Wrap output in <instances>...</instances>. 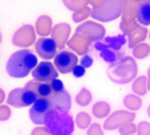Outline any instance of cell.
Wrapping results in <instances>:
<instances>
[{"label": "cell", "mask_w": 150, "mask_h": 135, "mask_svg": "<svg viewBox=\"0 0 150 135\" xmlns=\"http://www.w3.org/2000/svg\"><path fill=\"white\" fill-rule=\"evenodd\" d=\"M124 103L125 106L127 107V109H130V110H138L139 107H141V98L137 96H133V94H130V96H126L124 99Z\"/></svg>", "instance_id": "obj_25"}, {"label": "cell", "mask_w": 150, "mask_h": 135, "mask_svg": "<svg viewBox=\"0 0 150 135\" xmlns=\"http://www.w3.org/2000/svg\"><path fill=\"white\" fill-rule=\"evenodd\" d=\"M39 65L37 57L28 49L15 52L7 62V73L13 78H24Z\"/></svg>", "instance_id": "obj_1"}, {"label": "cell", "mask_w": 150, "mask_h": 135, "mask_svg": "<svg viewBox=\"0 0 150 135\" xmlns=\"http://www.w3.org/2000/svg\"><path fill=\"white\" fill-rule=\"evenodd\" d=\"M91 123V117L86 112H80L79 115L76 117V124L80 129H86Z\"/></svg>", "instance_id": "obj_30"}, {"label": "cell", "mask_w": 150, "mask_h": 135, "mask_svg": "<svg viewBox=\"0 0 150 135\" xmlns=\"http://www.w3.org/2000/svg\"><path fill=\"white\" fill-rule=\"evenodd\" d=\"M92 110H93V114L97 118H105L110 111V106L106 102H97Z\"/></svg>", "instance_id": "obj_23"}, {"label": "cell", "mask_w": 150, "mask_h": 135, "mask_svg": "<svg viewBox=\"0 0 150 135\" xmlns=\"http://www.w3.org/2000/svg\"><path fill=\"white\" fill-rule=\"evenodd\" d=\"M24 87L29 89L31 91H33L36 94L37 99L39 98H49L52 94V89L49 84H44V82H39V81H29L27 82V85Z\"/></svg>", "instance_id": "obj_17"}, {"label": "cell", "mask_w": 150, "mask_h": 135, "mask_svg": "<svg viewBox=\"0 0 150 135\" xmlns=\"http://www.w3.org/2000/svg\"><path fill=\"white\" fill-rule=\"evenodd\" d=\"M94 48L97 49V51H100V56H101V58L104 60V61H106L108 64L113 65L114 62H117L120 58H122V52H116L113 51V49H109L106 45L104 44V42L98 41L94 44Z\"/></svg>", "instance_id": "obj_16"}, {"label": "cell", "mask_w": 150, "mask_h": 135, "mask_svg": "<svg viewBox=\"0 0 150 135\" xmlns=\"http://www.w3.org/2000/svg\"><path fill=\"white\" fill-rule=\"evenodd\" d=\"M142 1L141 0H125L124 11H122V21L125 22H133L136 20V12Z\"/></svg>", "instance_id": "obj_18"}, {"label": "cell", "mask_w": 150, "mask_h": 135, "mask_svg": "<svg viewBox=\"0 0 150 135\" xmlns=\"http://www.w3.org/2000/svg\"><path fill=\"white\" fill-rule=\"evenodd\" d=\"M51 102L53 103V107L59 111H65L68 112L71 109V97H69L68 91H60V93H52L49 97Z\"/></svg>", "instance_id": "obj_15"}, {"label": "cell", "mask_w": 150, "mask_h": 135, "mask_svg": "<svg viewBox=\"0 0 150 135\" xmlns=\"http://www.w3.org/2000/svg\"><path fill=\"white\" fill-rule=\"evenodd\" d=\"M141 1H147V0H141Z\"/></svg>", "instance_id": "obj_44"}, {"label": "cell", "mask_w": 150, "mask_h": 135, "mask_svg": "<svg viewBox=\"0 0 150 135\" xmlns=\"http://www.w3.org/2000/svg\"><path fill=\"white\" fill-rule=\"evenodd\" d=\"M69 33H71V25L67 24V22H60V24L53 27L51 34H52V39L56 41L59 49H64V46L68 44Z\"/></svg>", "instance_id": "obj_13"}, {"label": "cell", "mask_w": 150, "mask_h": 135, "mask_svg": "<svg viewBox=\"0 0 150 135\" xmlns=\"http://www.w3.org/2000/svg\"><path fill=\"white\" fill-rule=\"evenodd\" d=\"M0 42H1V32H0Z\"/></svg>", "instance_id": "obj_43"}, {"label": "cell", "mask_w": 150, "mask_h": 135, "mask_svg": "<svg viewBox=\"0 0 150 135\" xmlns=\"http://www.w3.org/2000/svg\"><path fill=\"white\" fill-rule=\"evenodd\" d=\"M136 118L133 112H127V111H117L114 114H112L110 118H108L105 121V129L106 130H114V129H120L124 124L130 123L133 119Z\"/></svg>", "instance_id": "obj_12"}, {"label": "cell", "mask_w": 150, "mask_h": 135, "mask_svg": "<svg viewBox=\"0 0 150 135\" xmlns=\"http://www.w3.org/2000/svg\"><path fill=\"white\" fill-rule=\"evenodd\" d=\"M62 3H64V6L68 9H71V11H73V12H77V11H80V9L85 8V7H88L86 4H88L89 1L88 0H62Z\"/></svg>", "instance_id": "obj_24"}, {"label": "cell", "mask_w": 150, "mask_h": 135, "mask_svg": "<svg viewBox=\"0 0 150 135\" xmlns=\"http://www.w3.org/2000/svg\"><path fill=\"white\" fill-rule=\"evenodd\" d=\"M126 36H127V46L134 49L137 45L142 44V41L146 39L147 29H146V27H144V25H138L133 32H130V33L126 34Z\"/></svg>", "instance_id": "obj_19"}, {"label": "cell", "mask_w": 150, "mask_h": 135, "mask_svg": "<svg viewBox=\"0 0 150 135\" xmlns=\"http://www.w3.org/2000/svg\"><path fill=\"white\" fill-rule=\"evenodd\" d=\"M104 42L109 49H113L116 52H121V48L124 46V44L126 42V34L122 33L118 34V36H109V37H105Z\"/></svg>", "instance_id": "obj_22"}, {"label": "cell", "mask_w": 150, "mask_h": 135, "mask_svg": "<svg viewBox=\"0 0 150 135\" xmlns=\"http://www.w3.org/2000/svg\"><path fill=\"white\" fill-rule=\"evenodd\" d=\"M37 101V97L33 91H31L27 87L23 89H15L9 93L7 102L8 105L13 107H25V106H32L35 102Z\"/></svg>", "instance_id": "obj_6"}, {"label": "cell", "mask_w": 150, "mask_h": 135, "mask_svg": "<svg viewBox=\"0 0 150 135\" xmlns=\"http://www.w3.org/2000/svg\"><path fill=\"white\" fill-rule=\"evenodd\" d=\"M4 98H6V94H4V91L1 89H0V103L4 101Z\"/></svg>", "instance_id": "obj_40"}, {"label": "cell", "mask_w": 150, "mask_h": 135, "mask_svg": "<svg viewBox=\"0 0 150 135\" xmlns=\"http://www.w3.org/2000/svg\"><path fill=\"white\" fill-rule=\"evenodd\" d=\"M36 33L40 34L41 37H47L48 34L52 33V19L49 16H45V15H42L37 19L36 21Z\"/></svg>", "instance_id": "obj_21"}, {"label": "cell", "mask_w": 150, "mask_h": 135, "mask_svg": "<svg viewBox=\"0 0 150 135\" xmlns=\"http://www.w3.org/2000/svg\"><path fill=\"white\" fill-rule=\"evenodd\" d=\"M88 1H89V3H91L93 7H98V6H101V4L104 3L105 0H88Z\"/></svg>", "instance_id": "obj_39"}, {"label": "cell", "mask_w": 150, "mask_h": 135, "mask_svg": "<svg viewBox=\"0 0 150 135\" xmlns=\"http://www.w3.org/2000/svg\"><path fill=\"white\" fill-rule=\"evenodd\" d=\"M44 124L51 135H72L74 129L73 118L68 112L59 111L56 109L48 114Z\"/></svg>", "instance_id": "obj_2"}, {"label": "cell", "mask_w": 150, "mask_h": 135, "mask_svg": "<svg viewBox=\"0 0 150 135\" xmlns=\"http://www.w3.org/2000/svg\"><path fill=\"white\" fill-rule=\"evenodd\" d=\"M136 20L138 24L146 27L150 24V0L142 1L136 12Z\"/></svg>", "instance_id": "obj_20"}, {"label": "cell", "mask_w": 150, "mask_h": 135, "mask_svg": "<svg viewBox=\"0 0 150 135\" xmlns=\"http://www.w3.org/2000/svg\"><path fill=\"white\" fill-rule=\"evenodd\" d=\"M11 117V110L8 106L0 105V121H7Z\"/></svg>", "instance_id": "obj_34"}, {"label": "cell", "mask_w": 150, "mask_h": 135, "mask_svg": "<svg viewBox=\"0 0 150 135\" xmlns=\"http://www.w3.org/2000/svg\"><path fill=\"white\" fill-rule=\"evenodd\" d=\"M77 62H79L77 56L69 51H61L54 57V68L57 69V72L64 74L73 72Z\"/></svg>", "instance_id": "obj_10"}, {"label": "cell", "mask_w": 150, "mask_h": 135, "mask_svg": "<svg viewBox=\"0 0 150 135\" xmlns=\"http://www.w3.org/2000/svg\"><path fill=\"white\" fill-rule=\"evenodd\" d=\"M91 99H92V94L88 89H81V91L76 97V102L80 106H86L91 102Z\"/></svg>", "instance_id": "obj_28"}, {"label": "cell", "mask_w": 150, "mask_h": 135, "mask_svg": "<svg viewBox=\"0 0 150 135\" xmlns=\"http://www.w3.org/2000/svg\"><path fill=\"white\" fill-rule=\"evenodd\" d=\"M137 74V65L134 58L124 56L117 62L110 65L108 69V76L113 82L126 84L132 81Z\"/></svg>", "instance_id": "obj_3"}, {"label": "cell", "mask_w": 150, "mask_h": 135, "mask_svg": "<svg viewBox=\"0 0 150 135\" xmlns=\"http://www.w3.org/2000/svg\"><path fill=\"white\" fill-rule=\"evenodd\" d=\"M149 52H150L149 45L145 44V42L137 45L136 48L133 49V54H134V57H137V58H145V57L149 54Z\"/></svg>", "instance_id": "obj_29"}, {"label": "cell", "mask_w": 150, "mask_h": 135, "mask_svg": "<svg viewBox=\"0 0 150 135\" xmlns=\"http://www.w3.org/2000/svg\"><path fill=\"white\" fill-rule=\"evenodd\" d=\"M32 76H33L35 81L44 82V84H51L53 79L57 78L59 72L54 68V65L51 64L49 61H41L32 70Z\"/></svg>", "instance_id": "obj_7"}, {"label": "cell", "mask_w": 150, "mask_h": 135, "mask_svg": "<svg viewBox=\"0 0 150 135\" xmlns=\"http://www.w3.org/2000/svg\"><path fill=\"white\" fill-rule=\"evenodd\" d=\"M125 0H105L98 7L92 8V17L97 21H112L120 17L124 11Z\"/></svg>", "instance_id": "obj_4"}, {"label": "cell", "mask_w": 150, "mask_h": 135, "mask_svg": "<svg viewBox=\"0 0 150 135\" xmlns=\"http://www.w3.org/2000/svg\"><path fill=\"white\" fill-rule=\"evenodd\" d=\"M137 130H138V135H150V124L147 122H141Z\"/></svg>", "instance_id": "obj_33"}, {"label": "cell", "mask_w": 150, "mask_h": 135, "mask_svg": "<svg viewBox=\"0 0 150 135\" xmlns=\"http://www.w3.org/2000/svg\"><path fill=\"white\" fill-rule=\"evenodd\" d=\"M81 65L86 69V68H91L92 65H93V58H92L91 56H88V54H85L84 57L81 58Z\"/></svg>", "instance_id": "obj_36"}, {"label": "cell", "mask_w": 150, "mask_h": 135, "mask_svg": "<svg viewBox=\"0 0 150 135\" xmlns=\"http://www.w3.org/2000/svg\"><path fill=\"white\" fill-rule=\"evenodd\" d=\"M147 90V85H146V77H138L133 84V91L137 93L138 96H144Z\"/></svg>", "instance_id": "obj_26"}, {"label": "cell", "mask_w": 150, "mask_h": 135, "mask_svg": "<svg viewBox=\"0 0 150 135\" xmlns=\"http://www.w3.org/2000/svg\"><path fill=\"white\" fill-rule=\"evenodd\" d=\"M51 89H52V93H60V91H64V84H62V81L61 79H59V78H56V79H53V81L51 82Z\"/></svg>", "instance_id": "obj_31"}, {"label": "cell", "mask_w": 150, "mask_h": 135, "mask_svg": "<svg viewBox=\"0 0 150 135\" xmlns=\"http://www.w3.org/2000/svg\"><path fill=\"white\" fill-rule=\"evenodd\" d=\"M147 79H149V85H147V89L150 90V69H149V77H147Z\"/></svg>", "instance_id": "obj_41"}, {"label": "cell", "mask_w": 150, "mask_h": 135, "mask_svg": "<svg viewBox=\"0 0 150 135\" xmlns=\"http://www.w3.org/2000/svg\"><path fill=\"white\" fill-rule=\"evenodd\" d=\"M33 42H36V29L29 24L19 28L12 37V44L20 48H28Z\"/></svg>", "instance_id": "obj_8"}, {"label": "cell", "mask_w": 150, "mask_h": 135, "mask_svg": "<svg viewBox=\"0 0 150 135\" xmlns=\"http://www.w3.org/2000/svg\"><path fill=\"white\" fill-rule=\"evenodd\" d=\"M52 110H54V107H53V103L51 102V99L39 98L29 109V118H31V121L33 123L42 124Z\"/></svg>", "instance_id": "obj_5"}, {"label": "cell", "mask_w": 150, "mask_h": 135, "mask_svg": "<svg viewBox=\"0 0 150 135\" xmlns=\"http://www.w3.org/2000/svg\"><path fill=\"white\" fill-rule=\"evenodd\" d=\"M137 130V127L134 126L133 123H126V124H124L122 127H120V132H121L122 135H132L134 131Z\"/></svg>", "instance_id": "obj_32"}, {"label": "cell", "mask_w": 150, "mask_h": 135, "mask_svg": "<svg viewBox=\"0 0 150 135\" xmlns=\"http://www.w3.org/2000/svg\"><path fill=\"white\" fill-rule=\"evenodd\" d=\"M89 16H92V8H89V7H85V8L80 9V11L73 12V15H72V19H73L74 22H82L85 19H88Z\"/></svg>", "instance_id": "obj_27"}, {"label": "cell", "mask_w": 150, "mask_h": 135, "mask_svg": "<svg viewBox=\"0 0 150 135\" xmlns=\"http://www.w3.org/2000/svg\"><path fill=\"white\" fill-rule=\"evenodd\" d=\"M35 49H36L37 54H39L42 60H51V58H53V57H56L57 44L53 39L41 37V39L36 40Z\"/></svg>", "instance_id": "obj_11"}, {"label": "cell", "mask_w": 150, "mask_h": 135, "mask_svg": "<svg viewBox=\"0 0 150 135\" xmlns=\"http://www.w3.org/2000/svg\"><path fill=\"white\" fill-rule=\"evenodd\" d=\"M76 33H80L89 39L92 42H98L105 39V28L96 21H86L76 29Z\"/></svg>", "instance_id": "obj_9"}, {"label": "cell", "mask_w": 150, "mask_h": 135, "mask_svg": "<svg viewBox=\"0 0 150 135\" xmlns=\"http://www.w3.org/2000/svg\"><path fill=\"white\" fill-rule=\"evenodd\" d=\"M73 76L76 77V78H80V77L85 76V68L82 66V65H76V68L73 69Z\"/></svg>", "instance_id": "obj_35"}, {"label": "cell", "mask_w": 150, "mask_h": 135, "mask_svg": "<svg viewBox=\"0 0 150 135\" xmlns=\"http://www.w3.org/2000/svg\"><path fill=\"white\" fill-rule=\"evenodd\" d=\"M32 135H51V132L45 129H42V127H39V129H35L33 131H32Z\"/></svg>", "instance_id": "obj_38"}, {"label": "cell", "mask_w": 150, "mask_h": 135, "mask_svg": "<svg viewBox=\"0 0 150 135\" xmlns=\"http://www.w3.org/2000/svg\"><path fill=\"white\" fill-rule=\"evenodd\" d=\"M92 41L89 39H86L85 36L80 33H74V36L68 41V46L71 49H73L77 54H88V51L91 48Z\"/></svg>", "instance_id": "obj_14"}, {"label": "cell", "mask_w": 150, "mask_h": 135, "mask_svg": "<svg viewBox=\"0 0 150 135\" xmlns=\"http://www.w3.org/2000/svg\"><path fill=\"white\" fill-rule=\"evenodd\" d=\"M147 114H149V117H150V106H149V109H147Z\"/></svg>", "instance_id": "obj_42"}, {"label": "cell", "mask_w": 150, "mask_h": 135, "mask_svg": "<svg viewBox=\"0 0 150 135\" xmlns=\"http://www.w3.org/2000/svg\"><path fill=\"white\" fill-rule=\"evenodd\" d=\"M88 135H102L100 124H92L91 129H89V131H88Z\"/></svg>", "instance_id": "obj_37"}]
</instances>
